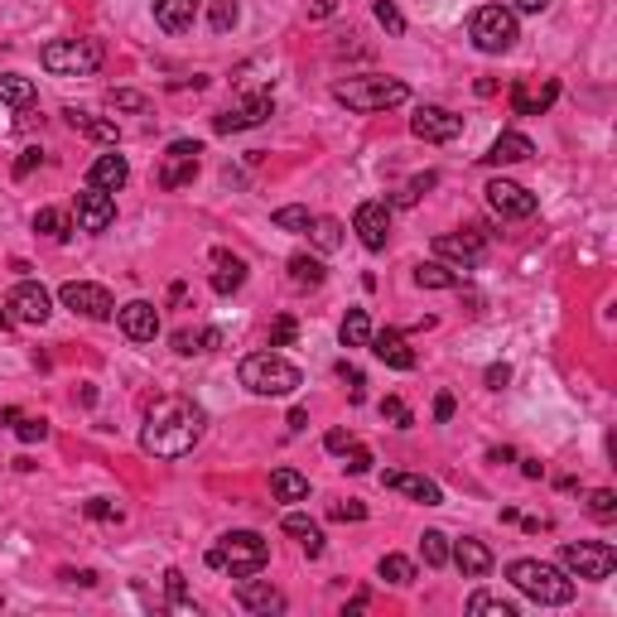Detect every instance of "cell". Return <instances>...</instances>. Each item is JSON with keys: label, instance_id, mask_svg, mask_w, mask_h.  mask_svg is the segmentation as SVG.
<instances>
[{"label": "cell", "instance_id": "obj_21", "mask_svg": "<svg viewBox=\"0 0 617 617\" xmlns=\"http://www.w3.org/2000/svg\"><path fill=\"white\" fill-rule=\"evenodd\" d=\"M449 560H454L458 569H463V579H487V574H492V550H487L483 540H473V536L454 540Z\"/></svg>", "mask_w": 617, "mask_h": 617}, {"label": "cell", "instance_id": "obj_13", "mask_svg": "<svg viewBox=\"0 0 617 617\" xmlns=\"http://www.w3.org/2000/svg\"><path fill=\"white\" fill-rule=\"evenodd\" d=\"M5 309H10V319H15V323H44L49 314H54V299H49V290H44V285L20 280V285L10 290V299H5Z\"/></svg>", "mask_w": 617, "mask_h": 617}, {"label": "cell", "instance_id": "obj_42", "mask_svg": "<svg viewBox=\"0 0 617 617\" xmlns=\"http://www.w3.org/2000/svg\"><path fill=\"white\" fill-rule=\"evenodd\" d=\"M439 184V174H420V179H410V184L396 193V208H410V203H420V193H430Z\"/></svg>", "mask_w": 617, "mask_h": 617}, {"label": "cell", "instance_id": "obj_23", "mask_svg": "<svg viewBox=\"0 0 617 617\" xmlns=\"http://www.w3.org/2000/svg\"><path fill=\"white\" fill-rule=\"evenodd\" d=\"M126 179H131V164H126V155H97L92 160V169H87V184L92 188H107V193H116V188H126Z\"/></svg>", "mask_w": 617, "mask_h": 617}, {"label": "cell", "instance_id": "obj_1", "mask_svg": "<svg viewBox=\"0 0 617 617\" xmlns=\"http://www.w3.org/2000/svg\"><path fill=\"white\" fill-rule=\"evenodd\" d=\"M203 425H208V415H203L193 401H184V396H164V401L150 410L145 430H140V449L155 454V458H184L188 449L203 439Z\"/></svg>", "mask_w": 617, "mask_h": 617}, {"label": "cell", "instance_id": "obj_17", "mask_svg": "<svg viewBox=\"0 0 617 617\" xmlns=\"http://www.w3.org/2000/svg\"><path fill=\"white\" fill-rule=\"evenodd\" d=\"M352 232L362 237L367 251H386V237H391V203H362L352 213Z\"/></svg>", "mask_w": 617, "mask_h": 617}, {"label": "cell", "instance_id": "obj_46", "mask_svg": "<svg viewBox=\"0 0 617 617\" xmlns=\"http://www.w3.org/2000/svg\"><path fill=\"white\" fill-rule=\"evenodd\" d=\"M295 338H299V323L290 319V314H285V319H275V323H270V348H290Z\"/></svg>", "mask_w": 617, "mask_h": 617}, {"label": "cell", "instance_id": "obj_7", "mask_svg": "<svg viewBox=\"0 0 617 617\" xmlns=\"http://www.w3.org/2000/svg\"><path fill=\"white\" fill-rule=\"evenodd\" d=\"M473 44L483 49V54H507L511 44H516V10L507 5H483V10H473Z\"/></svg>", "mask_w": 617, "mask_h": 617}, {"label": "cell", "instance_id": "obj_60", "mask_svg": "<svg viewBox=\"0 0 617 617\" xmlns=\"http://www.w3.org/2000/svg\"><path fill=\"white\" fill-rule=\"evenodd\" d=\"M521 473H526V478H540V473H545V463H540V458H521Z\"/></svg>", "mask_w": 617, "mask_h": 617}, {"label": "cell", "instance_id": "obj_44", "mask_svg": "<svg viewBox=\"0 0 617 617\" xmlns=\"http://www.w3.org/2000/svg\"><path fill=\"white\" fill-rule=\"evenodd\" d=\"M309 222H314L309 208H280V213H275V227H280V232H309Z\"/></svg>", "mask_w": 617, "mask_h": 617}, {"label": "cell", "instance_id": "obj_54", "mask_svg": "<svg viewBox=\"0 0 617 617\" xmlns=\"http://www.w3.org/2000/svg\"><path fill=\"white\" fill-rule=\"evenodd\" d=\"M338 376H343V381H348V386H352V401H362V396H367V391H362V386H367V376L357 372V367H348V362H338Z\"/></svg>", "mask_w": 617, "mask_h": 617}, {"label": "cell", "instance_id": "obj_12", "mask_svg": "<svg viewBox=\"0 0 617 617\" xmlns=\"http://www.w3.org/2000/svg\"><path fill=\"white\" fill-rule=\"evenodd\" d=\"M410 135H420L430 145H449L463 135V116H454L449 107H420L410 116Z\"/></svg>", "mask_w": 617, "mask_h": 617}, {"label": "cell", "instance_id": "obj_18", "mask_svg": "<svg viewBox=\"0 0 617 617\" xmlns=\"http://www.w3.org/2000/svg\"><path fill=\"white\" fill-rule=\"evenodd\" d=\"M116 323H121V333H126L131 343H155V333H160V309H155L150 299H131V304L116 309Z\"/></svg>", "mask_w": 617, "mask_h": 617}, {"label": "cell", "instance_id": "obj_11", "mask_svg": "<svg viewBox=\"0 0 617 617\" xmlns=\"http://www.w3.org/2000/svg\"><path fill=\"white\" fill-rule=\"evenodd\" d=\"M198 155H203V145L198 140H174L169 150H164V164H160V188H184L198 179Z\"/></svg>", "mask_w": 617, "mask_h": 617}, {"label": "cell", "instance_id": "obj_14", "mask_svg": "<svg viewBox=\"0 0 617 617\" xmlns=\"http://www.w3.org/2000/svg\"><path fill=\"white\" fill-rule=\"evenodd\" d=\"M73 217H78L82 232H107L111 222H116V198H111L107 188H82L78 203H73Z\"/></svg>", "mask_w": 617, "mask_h": 617}, {"label": "cell", "instance_id": "obj_55", "mask_svg": "<svg viewBox=\"0 0 617 617\" xmlns=\"http://www.w3.org/2000/svg\"><path fill=\"white\" fill-rule=\"evenodd\" d=\"M39 164H44V155H39V150H25V155H20V164H15V179H29Z\"/></svg>", "mask_w": 617, "mask_h": 617}, {"label": "cell", "instance_id": "obj_63", "mask_svg": "<svg viewBox=\"0 0 617 617\" xmlns=\"http://www.w3.org/2000/svg\"><path fill=\"white\" fill-rule=\"evenodd\" d=\"M0 328H15V319H10V309H0Z\"/></svg>", "mask_w": 617, "mask_h": 617}, {"label": "cell", "instance_id": "obj_40", "mask_svg": "<svg viewBox=\"0 0 617 617\" xmlns=\"http://www.w3.org/2000/svg\"><path fill=\"white\" fill-rule=\"evenodd\" d=\"M237 20H242V10H237V0H213V5H208V25H213L217 34H227V29H237Z\"/></svg>", "mask_w": 617, "mask_h": 617}, {"label": "cell", "instance_id": "obj_27", "mask_svg": "<svg viewBox=\"0 0 617 617\" xmlns=\"http://www.w3.org/2000/svg\"><path fill=\"white\" fill-rule=\"evenodd\" d=\"M213 290L217 295H232V290H242L246 285V261L242 256H232V251H213Z\"/></svg>", "mask_w": 617, "mask_h": 617}, {"label": "cell", "instance_id": "obj_3", "mask_svg": "<svg viewBox=\"0 0 617 617\" xmlns=\"http://www.w3.org/2000/svg\"><path fill=\"white\" fill-rule=\"evenodd\" d=\"M237 376H242V386L251 396H295L299 386H304L299 367L285 362L280 352H251V357H242Z\"/></svg>", "mask_w": 617, "mask_h": 617}, {"label": "cell", "instance_id": "obj_4", "mask_svg": "<svg viewBox=\"0 0 617 617\" xmlns=\"http://www.w3.org/2000/svg\"><path fill=\"white\" fill-rule=\"evenodd\" d=\"M405 97H410V87H405L401 78H381V73H367V78H348L333 87V102L348 111H391L401 107Z\"/></svg>", "mask_w": 617, "mask_h": 617}, {"label": "cell", "instance_id": "obj_29", "mask_svg": "<svg viewBox=\"0 0 617 617\" xmlns=\"http://www.w3.org/2000/svg\"><path fill=\"white\" fill-rule=\"evenodd\" d=\"M68 116V126L82 135H92V140H107V145H116L121 140V131H116V121H102V116H92V111H78V107H68L63 111Z\"/></svg>", "mask_w": 617, "mask_h": 617}, {"label": "cell", "instance_id": "obj_34", "mask_svg": "<svg viewBox=\"0 0 617 617\" xmlns=\"http://www.w3.org/2000/svg\"><path fill=\"white\" fill-rule=\"evenodd\" d=\"M0 102H5V107H29V102H34V78L0 73Z\"/></svg>", "mask_w": 617, "mask_h": 617}, {"label": "cell", "instance_id": "obj_19", "mask_svg": "<svg viewBox=\"0 0 617 617\" xmlns=\"http://www.w3.org/2000/svg\"><path fill=\"white\" fill-rule=\"evenodd\" d=\"M381 487L386 492H401V497H415V502H425V507H439L444 502V492H439V483H430V478H420V473H381Z\"/></svg>", "mask_w": 617, "mask_h": 617}, {"label": "cell", "instance_id": "obj_10", "mask_svg": "<svg viewBox=\"0 0 617 617\" xmlns=\"http://www.w3.org/2000/svg\"><path fill=\"white\" fill-rule=\"evenodd\" d=\"M270 111H275V97H270V92H246L242 102H232V107L222 111V116H217L213 126L222 135H232V131H251V126H261V121H266Z\"/></svg>", "mask_w": 617, "mask_h": 617}, {"label": "cell", "instance_id": "obj_25", "mask_svg": "<svg viewBox=\"0 0 617 617\" xmlns=\"http://www.w3.org/2000/svg\"><path fill=\"white\" fill-rule=\"evenodd\" d=\"M198 20V0H155V25L164 34H184Z\"/></svg>", "mask_w": 617, "mask_h": 617}, {"label": "cell", "instance_id": "obj_39", "mask_svg": "<svg viewBox=\"0 0 617 617\" xmlns=\"http://www.w3.org/2000/svg\"><path fill=\"white\" fill-rule=\"evenodd\" d=\"M468 613H473V617H483V613L516 617V603H507V598H492V593H473V598H468Z\"/></svg>", "mask_w": 617, "mask_h": 617}, {"label": "cell", "instance_id": "obj_16", "mask_svg": "<svg viewBox=\"0 0 617 617\" xmlns=\"http://www.w3.org/2000/svg\"><path fill=\"white\" fill-rule=\"evenodd\" d=\"M434 251L444 261H458V270H478L487 256V242L483 232H444V237H434Z\"/></svg>", "mask_w": 617, "mask_h": 617}, {"label": "cell", "instance_id": "obj_37", "mask_svg": "<svg viewBox=\"0 0 617 617\" xmlns=\"http://www.w3.org/2000/svg\"><path fill=\"white\" fill-rule=\"evenodd\" d=\"M381 579L396 584V589L415 584V560H405V555H386V560H381Z\"/></svg>", "mask_w": 617, "mask_h": 617}, {"label": "cell", "instance_id": "obj_2", "mask_svg": "<svg viewBox=\"0 0 617 617\" xmlns=\"http://www.w3.org/2000/svg\"><path fill=\"white\" fill-rule=\"evenodd\" d=\"M208 564L222 569V574H232V579H251V574H261L270 564V540L256 536V531H227L208 550Z\"/></svg>", "mask_w": 617, "mask_h": 617}, {"label": "cell", "instance_id": "obj_41", "mask_svg": "<svg viewBox=\"0 0 617 617\" xmlns=\"http://www.w3.org/2000/svg\"><path fill=\"white\" fill-rule=\"evenodd\" d=\"M164 589H169V603H174L179 613H193V598H188V584H184V574H179V569H169V574H164Z\"/></svg>", "mask_w": 617, "mask_h": 617}, {"label": "cell", "instance_id": "obj_49", "mask_svg": "<svg viewBox=\"0 0 617 617\" xmlns=\"http://www.w3.org/2000/svg\"><path fill=\"white\" fill-rule=\"evenodd\" d=\"M82 511H87L92 521H121V507H116V502H107V497H92Z\"/></svg>", "mask_w": 617, "mask_h": 617}, {"label": "cell", "instance_id": "obj_57", "mask_svg": "<svg viewBox=\"0 0 617 617\" xmlns=\"http://www.w3.org/2000/svg\"><path fill=\"white\" fill-rule=\"evenodd\" d=\"M174 352H198V333H174Z\"/></svg>", "mask_w": 617, "mask_h": 617}, {"label": "cell", "instance_id": "obj_50", "mask_svg": "<svg viewBox=\"0 0 617 617\" xmlns=\"http://www.w3.org/2000/svg\"><path fill=\"white\" fill-rule=\"evenodd\" d=\"M15 434H20L25 444H39V439L49 434V425H44V420H34V415H20V425H15Z\"/></svg>", "mask_w": 617, "mask_h": 617}, {"label": "cell", "instance_id": "obj_28", "mask_svg": "<svg viewBox=\"0 0 617 617\" xmlns=\"http://www.w3.org/2000/svg\"><path fill=\"white\" fill-rule=\"evenodd\" d=\"M285 531H290V536L304 545V555H309V560H319V555H323V531H319V521H309L304 511H290V516H285Z\"/></svg>", "mask_w": 617, "mask_h": 617}, {"label": "cell", "instance_id": "obj_43", "mask_svg": "<svg viewBox=\"0 0 617 617\" xmlns=\"http://www.w3.org/2000/svg\"><path fill=\"white\" fill-rule=\"evenodd\" d=\"M381 420H391L396 430H410V425H415V415H410V405H405V401H396V396H386V401H381Z\"/></svg>", "mask_w": 617, "mask_h": 617}, {"label": "cell", "instance_id": "obj_59", "mask_svg": "<svg viewBox=\"0 0 617 617\" xmlns=\"http://www.w3.org/2000/svg\"><path fill=\"white\" fill-rule=\"evenodd\" d=\"M545 5H550V0H516V10H521V15H540Z\"/></svg>", "mask_w": 617, "mask_h": 617}, {"label": "cell", "instance_id": "obj_8", "mask_svg": "<svg viewBox=\"0 0 617 617\" xmlns=\"http://www.w3.org/2000/svg\"><path fill=\"white\" fill-rule=\"evenodd\" d=\"M560 564L569 579H608L617 569V550L598 540H579V545H560Z\"/></svg>", "mask_w": 617, "mask_h": 617}, {"label": "cell", "instance_id": "obj_32", "mask_svg": "<svg viewBox=\"0 0 617 617\" xmlns=\"http://www.w3.org/2000/svg\"><path fill=\"white\" fill-rule=\"evenodd\" d=\"M415 285H425V290H454L458 270H449L444 261H420L415 266Z\"/></svg>", "mask_w": 617, "mask_h": 617}, {"label": "cell", "instance_id": "obj_26", "mask_svg": "<svg viewBox=\"0 0 617 617\" xmlns=\"http://www.w3.org/2000/svg\"><path fill=\"white\" fill-rule=\"evenodd\" d=\"M555 97H560V82H545L540 92H531L526 82H516V87H511V111H516V116H540Z\"/></svg>", "mask_w": 617, "mask_h": 617}, {"label": "cell", "instance_id": "obj_48", "mask_svg": "<svg viewBox=\"0 0 617 617\" xmlns=\"http://www.w3.org/2000/svg\"><path fill=\"white\" fill-rule=\"evenodd\" d=\"M376 20L391 29V34H405V15L396 10V5H391V0H376Z\"/></svg>", "mask_w": 617, "mask_h": 617}, {"label": "cell", "instance_id": "obj_58", "mask_svg": "<svg viewBox=\"0 0 617 617\" xmlns=\"http://www.w3.org/2000/svg\"><path fill=\"white\" fill-rule=\"evenodd\" d=\"M434 420H454V396H439L434 401Z\"/></svg>", "mask_w": 617, "mask_h": 617}, {"label": "cell", "instance_id": "obj_36", "mask_svg": "<svg viewBox=\"0 0 617 617\" xmlns=\"http://www.w3.org/2000/svg\"><path fill=\"white\" fill-rule=\"evenodd\" d=\"M449 550H454V545H449L444 531H425V536H420V555H425L430 569H444V564H449Z\"/></svg>", "mask_w": 617, "mask_h": 617}, {"label": "cell", "instance_id": "obj_15", "mask_svg": "<svg viewBox=\"0 0 617 617\" xmlns=\"http://www.w3.org/2000/svg\"><path fill=\"white\" fill-rule=\"evenodd\" d=\"M487 193V208L497 217H536V193H526L521 184H511V179H492V184L483 188Z\"/></svg>", "mask_w": 617, "mask_h": 617}, {"label": "cell", "instance_id": "obj_53", "mask_svg": "<svg viewBox=\"0 0 617 617\" xmlns=\"http://www.w3.org/2000/svg\"><path fill=\"white\" fill-rule=\"evenodd\" d=\"M328 516H333V521H362V516H367V507H362L357 497H348V502H338Z\"/></svg>", "mask_w": 617, "mask_h": 617}, {"label": "cell", "instance_id": "obj_5", "mask_svg": "<svg viewBox=\"0 0 617 617\" xmlns=\"http://www.w3.org/2000/svg\"><path fill=\"white\" fill-rule=\"evenodd\" d=\"M507 579H511V584H516L521 593H526V598L545 603V608H560V603H569V598H574V579H569L564 569H555V564L511 560V564H507Z\"/></svg>", "mask_w": 617, "mask_h": 617}, {"label": "cell", "instance_id": "obj_20", "mask_svg": "<svg viewBox=\"0 0 617 617\" xmlns=\"http://www.w3.org/2000/svg\"><path fill=\"white\" fill-rule=\"evenodd\" d=\"M367 348L376 352V362H386V367H396V372H410V367H415V352H410V343H405L396 328H381V333H372V338H367Z\"/></svg>", "mask_w": 617, "mask_h": 617}, {"label": "cell", "instance_id": "obj_51", "mask_svg": "<svg viewBox=\"0 0 617 617\" xmlns=\"http://www.w3.org/2000/svg\"><path fill=\"white\" fill-rule=\"evenodd\" d=\"M352 444H357V439H352V430H328V434H323V449H328V454H348Z\"/></svg>", "mask_w": 617, "mask_h": 617}, {"label": "cell", "instance_id": "obj_22", "mask_svg": "<svg viewBox=\"0 0 617 617\" xmlns=\"http://www.w3.org/2000/svg\"><path fill=\"white\" fill-rule=\"evenodd\" d=\"M237 603L246 613H285V593L270 589V584H256V574L237 584Z\"/></svg>", "mask_w": 617, "mask_h": 617}, {"label": "cell", "instance_id": "obj_24", "mask_svg": "<svg viewBox=\"0 0 617 617\" xmlns=\"http://www.w3.org/2000/svg\"><path fill=\"white\" fill-rule=\"evenodd\" d=\"M531 155H536V140H531V135L502 131L497 140H492V150H487L483 160L487 164H521V160H531Z\"/></svg>", "mask_w": 617, "mask_h": 617}, {"label": "cell", "instance_id": "obj_35", "mask_svg": "<svg viewBox=\"0 0 617 617\" xmlns=\"http://www.w3.org/2000/svg\"><path fill=\"white\" fill-rule=\"evenodd\" d=\"M309 237H314L319 251H338V246H343V222H338V217H314V222H309Z\"/></svg>", "mask_w": 617, "mask_h": 617}, {"label": "cell", "instance_id": "obj_62", "mask_svg": "<svg viewBox=\"0 0 617 617\" xmlns=\"http://www.w3.org/2000/svg\"><path fill=\"white\" fill-rule=\"evenodd\" d=\"M20 415H25V410H15V405H5V410H0V425H20Z\"/></svg>", "mask_w": 617, "mask_h": 617}, {"label": "cell", "instance_id": "obj_31", "mask_svg": "<svg viewBox=\"0 0 617 617\" xmlns=\"http://www.w3.org/2000/svg\"><path fill=\"white\" fill-rule=\"evenodd\" d=\"M323 280H328V270L319 256H290V285L295 290H319Z\"/></svg>", "mask_w": 617, "mask_h": 617}, {"label": "cell", "instance_id": "obj_9", "mask_svg": "<svg viewBox=\"0 0 617 617\" xmlns=\"http://www.w3.org/2000/svg\"><path fill=\"white\" fill-rule=\"evenodd\" d=\"M58 299H63L73 314H82V319H111V314H116V299H111V290L92 285V280H68V285L58 290Z\"/></svg>", "mask_w": 617, "mask_h": 617}, {"label": "cell", "instance_id": "obj_56", "mask_svg": "<svg viewBox=\"0 0 617 617\" xmlns=\"http://www.w3.org/2000/svg\"><path fill=\"white\" fill-rule=\"evenodd\" d=\"M507 381H511V367H507V362H492V367H487V386H492V391H502Z\"/></svg>", "mask_w": 617, "mask_h": 617}, {"label": "cell", "instance_id": "obj_52", "mask_svg": "<svg viewBox=\"0 0 617 617\" xmlns=\"http://www.w3.org/2000/svg\"><path fill=\"white\" fill-rule=\"evenodd\" d=\"M348 473H372V449H362V444H352L348 449V463H343Z\"/></svg>", "mask_w": 617, "mask_h": 617}, {"label": "cell", "instance_id": "obj_38", "mask_svg": "<svg viewBox=\"0 0 617 617\" xmlns=\"http://www.w3.org/2000/svg\"><path fill=\"white\" fill-rule=\"evenodd\" d=\"M34 232H44V237L63 242V237H68V213H58V208H39V213H34Z\"/></svg>", "mask_w": 617, "mask_h": 617}, {"label": "cell", "instance_id": "obj_47", "mask_svg": "<svg viewBox=\"0 0 617 617\" xmlns=\"http://www.w3.org/2000/svg\"><path fill=\"white\" fill-rule=\"evenodd\" d=\"M111 107L116 111H150V97H140L131 87H121V92H111Z\"/></svg>", "mask_w": 617, "mask_h": 617}, {"label": "cell", "instance_id": "obj_61", "mask_svg": "<svg viewBox=\"0 0 617 617\" xmlns=\"http://www.w3.org/2000/svg\"><path fill=\"white\" fill-rule=\"evenodd\" d=\"M487 458H492V463H511V458H516V449H507V444H502V449H487Z\"/></svg>", "mask_w": 617, "mask_h": 617}, {"label": "cell", "instance_id": "obj_45", "mask_svg": "<svg viewBox=\"0 0 617 617\" xmlns=\"http://www.w3.org/2000/svg\"><path fill=\"white\" fill-rule=\"evenodd\" d=\"M589 511L598 516V521H613L617 516V492L613 487H598V492L589 497Z\"/></svg>", "mask_w": 617, "mask_h": 617}, {"label": "cell", "instance_id": "obj_6", "mask_svg": "<svg viewBox=\"0 0 617 617\" xmlns=\"http://www.w3.org/2000/svg\"><path fill=\"white\" fill-rule=\"evenodd\" d=\"M39 63L54 78H92L102 68V44L97 39H54V44H44Z\"/></svg>", "mask_w": 617, "mask_h": 617}, {"label": "cell", "instance_id": "obj_33", "mask_svg": "<svg viewBox=\"0 0 617 617\" xmlns=\"http://www.w3.org/2000/svg\"><path fill=\"white\" fill-rule=\"evenodd\" d=\"M338 338H343V348H367V338H372L367 309H348V314H343V328H338Z\"/></svg>", "mask_w": 617, "mask_h": 617}, {"label": "cell", "instance_id": "obj_30", "mask_svg": "<svg viewBox=\"0 0 617 617\" xmlns=\"http://www.w3.org/2000/svg\"><path fill=\"white\" fill-rule=\"evenodd\" d=\"M270 492H275V502H304L309 497V478L295 473V468H275L270 473Z\"/></svg>", "mask_w": 617, "mask_h": 617}]
</instances>
